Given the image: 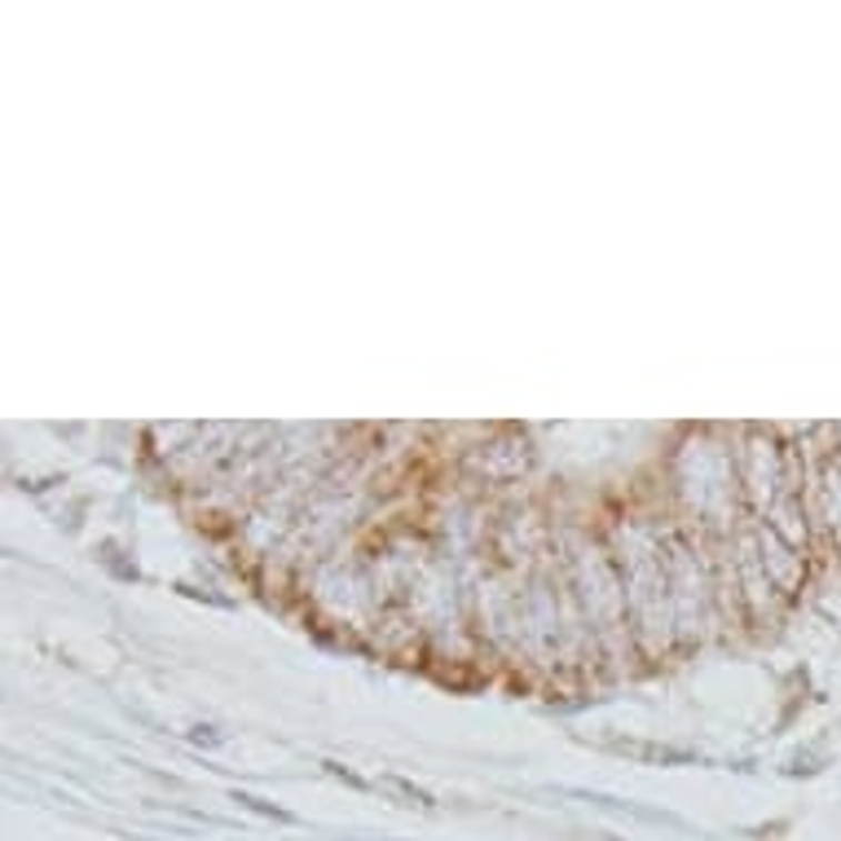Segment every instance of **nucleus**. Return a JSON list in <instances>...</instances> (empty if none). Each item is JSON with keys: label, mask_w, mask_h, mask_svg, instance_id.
I'll return each mask as SVG.
<instances>
[{"label": "nucleus", "mask_w": 841, "mask_h": 841, "mask_svg": "<svg viewBox=\"0 0 841 841\" xmlns=\"http://www.w3.org/2000/svg\"><path fill=\"white\" fill-rule=\"evenodd\" d=\"M234 802H239V807H247V811H256V815H264V820H278V824H296V815H291V811H278V807H269V802H260V798H251V793H239Z\"/></svg>", "instance_id": "obj_1"}]
</instances>
